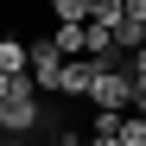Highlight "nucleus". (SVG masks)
<instances>
[{
	"instance_id": "39448f33",
	"label": "nucleus",
	"mask_w": 146,
	"mask_h": 146,
	"mask_svg": "<svg viewBox=\"0 0 146 146\" xmlns=\"http://www.w3.org/2000/svg\"><path fill=\"white\" fill-rule=\"evenodd\" d=\"M0 70H7V76H26V70H32V51H26L19 38H0ZM26 83H32V76H26Z\"/></svg>"
},
{
	"instance_id": "0eeeda50",
	"label": "nucleus",
	"mask_w": 146,
	"mask_h": 146,
	"mask_svg": "<svg viewBox=\"0 0 146 146\" xmlns=\"http://www.w3.org/2000/svg\"><path fill=\"white\" fill-rule=\"evenodd\" d=\"M51 44L64 57H83V26H51Z\"/></svg>"
},
{
	"instance_id": "6e6552de",
	"label": "nucleus",
	"mask_w": 146,
	"mask_h": 146,
	"mask_svg": "<svg viewBox=\"0 0 146 146\" xmlns=\"http://www.w3.org/2000/svg\"><path fill=\"white\" fill-rule=\"evenodd\" d=\"M121 7L127 0H89V26H121Z\"/></svg>"
},
{
	"instance_id": "f03ea898",
	"label": "nucleus",
	"mask_w": 146,
	"mask_h": 146,
	"mask_svg": "<svg viewBox=\"0 0 146 146\" xmlns=\"http://www.w3.org/2000/svg\"><path fill=\"white\" fill-rule=\"evenodd\" d=\"M38 121H44L38 89H19V95H7V102H0V133H32Z\"/></svg>"
},
{
	"instance_id": "9d476101",
	"label": "nucleus",
	"mask_w": 146,
	"mask_h": 146,
	"mask_svg": "<svg viewBox=\"0 0 146 146\" xmlns=\"http://www.w3.org/2000/svg\"><path fill=\"white\" fill-rule=\"evenodd\" d=\"M121 26H140L146 32V0H127V7H121Z\"/></svg>"
},
{
	"instance_id": "4468645a",
	"label": "nucleus",
	"mask_w": 146,
	"mask_h": 146,
	"mask_svg": "<svg viewBox=\"0 0 146 146\" xmlns=\"http://www.w3.org/2000/svg\"><path fill=\"white\" fill-rule=\"evenodd\" d=\"M57 146H76V133H57Z\"/></svg>"
},
{
	"instance_id": "1a4fd4ad",
	"label": "nucleus",
	"mask_w": 146,
	"mask_h": 146,
	"mask_svg": "<svg viewBox=\"0 0 146 146\" xmlns=\"http://www.w3.org/2000/svg\"><path fill=\"white\" fill-rule=\"evenodd\" d=\"M121 146H146V114H121Z\"/></svg>"
},
{
	"instance_id": "423d86ee",
	"label": "nucleus",
	"mask_w": 146,
	"mask_h": 146,
	"mask_svg": "<svg viewBox=\"0 0 146 146\" xmlns=\"http://www.w3.org/2000/svg\"><path fill=\"white\" fill-rule=\"evenodd\" d=\"M51 19L57 26H89V0H51Z\"/></svg>"
},
{
	"instance_id": "f257e3e1",
	"label": "nucleus",
	"mask_w": 146,
	"mask_h": 146,
	"mask_svg": "<svg viewBox=\"0 0 146 146\" xmlns=\"http://www.w3.org/2000/svg\"><path fill=\"white\" fill-rule=\"evenodd\" d=\"M89 102H95V114H133V70L102 64V76H95Z\"/></svg>"
},
{
	"instance_id": "ddd939ff",
	"label": "nucleus",
	"mask_w": 146,
	"mask_h": 146,
	"mask_svg": "<svg viewBox=\"0 0 146 146\" xmlns=\"http://www.w3.org/2000/svg\"><path fill=\"white\" fill-rule=\"evenodd\" d=\"M133 114H146V83H133Z\"/></svg>"
},
{
	"instance_id": "f8f14e48",
	"label": "nucleus",
	"mask_w": 146,
	"mask_h": 146,
	"mask_svg": "<svg viewBox=\"0 0 146 146\" xmlns=\"http://www.w3.org/2000/svg\"><path fill=\"white\" fill-rule=\"evenodd\" d=\"M133 83H146V51H133Z\"/></svg>"
},
{
	"instance_id": "9b49d317",
	"label": "nucleus",
	"mask_w": 146,
	"mask_h": 146,
	"mask_svg": "<svg viewBox=\"0 0 146 146\" xmlns=\"http://www.w3.org/2000/svg\"><path fill=\"white\" fill-rule=\"evenodd\" d=\"M76 146H121V140H114V133H89V140H83V133H76Z\"/></svg>"
},
{
	"instance_id": "20e7f679",
	"label": "nucleus",
	"mask_w": 146,
	"mask_h": 146,
	"mask_svg": "<svg viewBox=\"0 0 146 146\" xmlns=\"http://www.w3.org/2000/svg\"><path fill=\"white\" fill-rule=\"evenodd\" d=\"M95 76H102V64H95V57H70V64H64V83H57V95H83V102H89Z\"/></svg>"
},
{
	"instance_id": "7ed1b4c3",
	"label": "nucleus",
	"mask_w": 146,
	"mask_h": 146,
	"mask_svg": "<svg viewBox=\"0 0 146 146\" xmlns=\"http://www.w3.org/2000/svg\"><path fill=\"white\" fill-rule=\"evenodd\" d=\"M64 51H57V44L51 38H32V70H26V76H32V89H57L64 83Z\"/></svg>"
}]
</instances>
